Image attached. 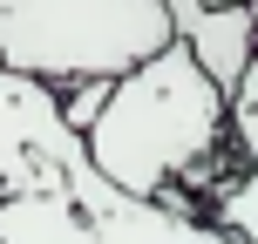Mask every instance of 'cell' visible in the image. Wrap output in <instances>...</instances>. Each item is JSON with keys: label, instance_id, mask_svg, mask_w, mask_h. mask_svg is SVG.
Segmentation results:
<instances>
[{"label": "cell", "instance_id": "1", "mask_svg": "<svg viewBox=\"0 0 258 244\" xmlns=\"http://www.w3.org/2000/svg\"><path fill=\"white\" fill-rule=\"evenodd\" d=\"M89 163L129 197H163L183 190L211 204L224 177L238 170L231 122H224V89L197 68L183 41H163L109 82L95 122L82 129Z\"/></svg>", "mask_w": 258, "mask_h": 244}, {"label": "cell", "instance_id": "2", "mask_svg": "<svg viewBox=\"0 0 258 244\" xmlns=\"http://www.w3.org/2000/svg\"><path fill=\"white\" fill-rule=\"evenodd\" d=\"M163 41H177L163 0H0V61L54 89L116 82Z\"/></svg>", "mask_w": 258, "mask_h": 244}, {"label": "cell", "instance_id": "3", "mask_svg": "<svg viewBox=\"0 0 258 244\" xmlns=\"http://www.w3.org/2000/svg\"><path fill=\"white\" fill-rule=\"evenodd\" d=\"M0 244H231L204 210L129 197L95 163H75L54 183L0 190Z\"/></svg>", "mask_w": 258, "mask_h": 244}, {"label": "cell", "instance_id": "4", "mask_svg": "<svg viewBox=\"0 0 258 244\" xmlns=\"http://www.w3.org/2000/svg\"><path fill=\"white\" fill-rule=\"evenodd\" d=\"M75 163H89V142L61 116V89L0 61V190L54 183Z\"/></svg>", "mask_w": 258, "mask_h": 244}, {"label": "cell", "instance_id": "5", "mask_svg": "<svg viewBox=\"0 0 258 244\" xmlns=\"http://www.w3.org/2000/svg\"><path fill=\"white\" fill-rule=\"evenodd\" d=\"M177 41L197 54V68H204L211 82H218L224 95L238 89V75L251 68L258 54V21H251V0H211V7H197L190 21L177 27Z\"/></svg>", "mask_w": 258, "mask_h": 244}, {"label": "cell", "instance_id": "6", "mask_svg": "<svg viewBox=\"0 0 258 244\" xmlns=\"http://www.w3.org/2000/svg\"><path fill=\"white\" fill-rule=\"evenodd\" d=\"M204 217L218 224V231L231 237V244H258V163H238L231 177L211 190Z\"/></svg>", "mask_w": 258, "mask_h": 244}, {"label": "cell", "instance_id": "7", "mask_svg": "<svg viewBox=\"0 0 258 244\" xmlns=\"http://www.w3.org/2000/svg\"><path fill=\"white\" fill-rule=\"evenodd\" d=\"M224 122H231V149H238V163H258V54H251L245 75H238V89L224 95Z\"/></svg>", "mask_w": 258, "mask_h": 244}, {"label": "cell", "instance_id": "8", "mask_svg": "<svg viewBox=\"0 0 258 244\" xmlns=\"http://www.w3.org/2000/svg\"><path fill=\"white\" fill-rule=\"evenodd\" d=\"M163 7H170V21H177V27H183V21H190V14H197V7H204V0H163Z\"/></svg>", "mask_w": 258, "mask_h": 244}, {"label": "cell", "instance_id": "9", "mask_svg": "<svg viewBox=\"0 0 258 244\" xmlns=\"http://www.w3.org/2000/svg\"><path fill=\"white\" fill-rule=\"evenodd\" d=\"M251 21H258V0H251Z\"/></svg>", "mask_w": 258, "mask_h": 244}, {"label": "cell", "instance_id": "10", "mask_svg": "<svg viewBox=\"0 0 258 244\" xmlns=\"http://www.w3.org/2000/svg\"><path fill=\"white\" fill-rule=\"evenodd\" d=\"M204 7H211V0H204Z\"/></svg>", "mask_w": 258, "mask_h": 244}]
</instances>
